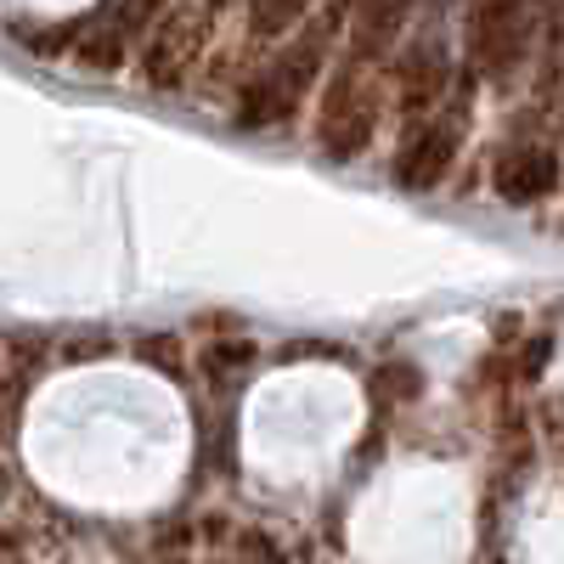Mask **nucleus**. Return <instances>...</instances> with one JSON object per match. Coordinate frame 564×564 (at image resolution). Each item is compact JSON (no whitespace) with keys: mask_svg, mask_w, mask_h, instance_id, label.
<instances>
[{"mask_svg":"<svg viewBox=\"0 0 564 564\" xmlns=\"http://www.w3.org/2000/svg\"><path fill=\"white\" fill-rule=\"evenodd\" d=\"M322 68V34L294 40L271 68H260V79H249V90L238 97V124L243 130H271V124H289L305 102V90Z\"/></svg>","mask_w":564,"mask_h":564,"instance_id":"nucleus-1","label":"nucleus"},{"mask_svg":"<svg viewBox=\"0 0 564 564\" xmlns=\"http://www.w3.org/2000/svg\"><path fill=\"white\" fill-rule=\"evenodd\" d=\"M531 40V0H475L468 7V68L508 79Z\"/></svg>","mask_w":564,"mask_h":564,"instance_id":"nucleus-2","label":"nucleus"},{"mask_svg":"<svg viewBox=\"0 0 564 564\" xmlns=\"http://www.w3.org/2000/svg\"><path fill=\"white\" fill-rule=\"evenodd\" d=\"M457 141H463V102L457 108H435L430 119L406 124V141L395 153V181L406 186V193H430V186H441V175L457 159Z\"/></svg>","mask_w":564,"mask_h":564,"instance_id":"nucleus-3","label":"nucleus"},{"mask_svg":"<svg viewBox=\"0 0 564 564\" xmlns=\"http://www.w3.org/2000/svg\"><path fill=\"white\" fill-rule=\"evenodd\" d=\"M372 124H379V97L367 90V74L361 68H345L334 97L322 108V153L327 159H356L367 141H372Z\"/></svg>","mask_w":564,"mask_h":564,"instance_id":"nucleus-4","label":"nucleus"},{"mask_svg":"<svg viewBox=\"0 0 564 564\" xmlns=\"http://www.w3.org/2000/svg\"><path fill=\"white\" fill-rule=\"evenodd\" d=\"M491 186H497L502 204L531 209V204H542L558 186V153L553 148H531V141H525V148H508L497 159V170H491Z\"/></svg>","mask_w":564,"mask_h":564,"instance_id":"nucleus-5","label":"nucleus"},{"mask_svg":"<svg viewBox=\"0 0 564 564\" xmlns=\"http://www.w3.org/2000/svg\"><path fill=\"white\" fill-rule=\"evenodd\" d=\"M186 63H193V40L181 34V23H164V29H159V45H153V57H148L153 85H159V90H164V85H181Z\"/></svg>","mask_w":564,"mask_h":564,"instance_id":"nucleus-6","label":"nucleus"},{"mask_svg":"<svg viewBox=\"0 0 564 564\" xmlns=\"http://www.w3.org/2000/svg\"><path fill=\"white\" fill-rule=\"evenodd\" d=\"M311 7L316 0H249V34L254 40H276V34H289Z\"/></svg>","mask_w":564,"mask_h":564,"instance_id":"nucleus-7","label":"nucleus"},{"mask_svg":"<svg viewBox=\"0 0 564 564\" xmlns=\"http://www.w3.org/2000/svg\"><path fill=\"white\" fill-rule=\"evenodd\" d=\"M412 12V0H367L361 7V52H379V45L406 23Z\"/></svg>","mask_w":564,"mask_h":564,"instance_id":"nucleus-8","label":"nucleus"}]
</instances>
